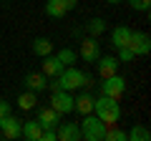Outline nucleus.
<instances>
[{
  "mask_svg": "<svg viewBox=\"0 0 151 141\" xmlns=\"http://www.w3.org/2000/svg\"><path fill=\"white\" fill-rule=\"evenodd\" d=\"M129 5L134 8V10H139V13H146L151 8V0H129Z\"/></svg>",
  "mask_w": 151,
  "mask_h": 141,
  "instance_id": "nucleus-24",
  "label": "nucleus"
},
{
  "mask_svg": "<svg viewBox=\"0 0 151 141\" xmlns=\"http://www.w3.org/2000/svg\"><path fill=\"white\" fill-rule=\"evenodd\" d=\"M30 48H33V53H35V55H40V58H45V55H50V53H53V43H50L48 38H35Z\"/></svg>",
  "mask_w": 151,
  "mask_h": 141,
  "instance_id": "nucleus-18",
  "label": "nucleus"
},
{
  "mask_svg": "<svg viewBox=\"0 0 151 141\" xmlns=\"http://www.w3.org/2000/svg\"><path fill=\"white\" fill-rule=\"evenodd\" d=\"M0 134H3V139H20V134H23V121L15 119L13 114L3 116V119H0Z\"/></svg>",
  "mask_w": 151,
  "mask_h": 141,
  "instance_id": "nucleus-6",
  "label": "nucleus"
},
{
  "mask_svg": "<svg viewBox=\"0 0 151 141\" xmlns=\"http://www.w3.org/2000/svg\"><path fill=\"white\" fill-rule=\"evenodd\" d=\"M63 68H65V65L60 63V58H58V55H53V53H50V55H45V58H43V73H45L48 78L58 76V73H60Z\"/></svg>",
  "mask_w": 151,
  "mask_h": 141,
  "instance_id": "nucleus-15",
  "label": "nucleus"
},
{
  "mask_svg": "<svg viewBox=\"0 0 151 141\" xmlns=\"http://www.w3.org/2000/svg\"><path fill=\"white\" fill-rule=\"evenodd\" d=\"M93 114L103 121L106 126L111 124H119L121 119V106H119V98H108V96H98L93 101Z\"/></svg>",
  "mask_w": 151,
  "mask_h": 141,
  "instance_id": "nucleus-1",
  "label": "nucleus"
},
{
  "mask_svg": "<svg viewBox=\"0 0 151 141\" xmlns=\"http://www.w3.org/2000/svg\"><path fill=\"white\" fill-rule=\"evenodd\" d=\"M93 101L96 98L91 96V93H78V96H73V111H78V114H93Z\"/></svg>",
  "mask_w": 151,
  "mask_h": 141,
  "instance_id": "nucleus-14",
  "label": "nucleus"
},
{
  "mask_svg": "<svg viewBox=\"0 0 151 141\" xmlns=\"http://www.w3.org/2000/svg\"><path fill=\"white\" fill-rule=\"evenodd\" d=\"M116 50H119V60H124V63H126V60H134V58H136V55L131 53L129 45H124V48H116Z\"/></svg>",
  "mask_w": 151,
  "mask_h": 141,
  "instance_id": "nucleus-25",
  "label": "nucleus"
},
{
  "mask_svg": "<svg viewBox=\"0 0 151 141\" xmlns=\"http://www.w3.org/2000/svg\"><path fill=\"white\" fill-rule=\"evenodd\" d=\"M38 124H40V129H55V126L60 124V114L55 109H50V106H45V109H38Z\"/></svg>",
  "mask_w": 151,
  "mask_h": 141,
  "instance_id": "nucleus-11",
  "label": "nucleus"
},
{
  "mask_svg": "<svg viewBox=\"0 0 151 141\" xmlns=\"http://www.w3.org/2000/svg\"><path fill=\"white\" fill-rule=\"evenodd\" d=\"M129 38H131V28L119 25V28H113V33H111V45L113 48H124L129 43Z\"/></svg>",
  "mask_w": 151,
  "mask_h": 141,
  "instance_id": "nucleus-16",
  "label": "nucleus"
},
{
  "mask_svg": "<svg viewBox=\"0 0 151 141\" xmlns=\"http://www.w3.org/2000/svg\"><path fill=\"white\" fill-rule=\"evenodd\" d=\"M151 139V131L146 129V126H141V124H136L134 129L126 134V141H149Z\"/></svg>",
  "mask_w": 151,
  "mask_h": 141,
  "instance_id": "nucleus-19",
  "label": "nucleus"
},
{
  "mask_svg": "<svg viewBox=\"0 0 151 141\" xmlns=\"http://www.w3.org/2000/svg\"><path fill=\"white\" fill-rule=\"evenodd\" d=\"M96 70H98V76H101V78L113 76V73L119 70V58H113V55H98Z\"/></svg>",
  "mask_w": 151,
  "mask_h": 141,
  "instance_id": "nucleus-12",
  "label": "nucleus"
},
{
  "mask_svg": "<svg viewBox=\"0 0 151 141\" xmlns=\"http://www.w3.org/2000/svg\"><path fill=\"white\" fill-rule=\"evenodd\" d=\"M38 93L35 91H25V93H20L18 96V106H20L23 111H30V109H35V103H38Z\"/></svg>",
  "mask_w": 151,
  "mask_h": 141,
  "instance_id": "nucleus-20",
  "label": "nucleus"
},
{
  "mask_svg": "<svg viewBox=\"0 0 151 141\" xmlns=\"http://www.w3.org/2000/svg\"><path fill=\"white\" fill-rule=\"evenodd\" d=\"M106 3H111V5H116V3H124V0H106Z\"/></svg>",
  "mask_w": 151,
  "mask_h": 141,
  "instance_id": "nucleus-27",
  "label": "nucleus"
},
{
  "mask_svg": "<svg viewBox=\"0 0 151 141\" xmlns=\"http://www.w3.org/2000/svg\"><path fill=\"white\" fill-rule=\"evenodd\" d=\"M0 136H3V134H0Z\"/></svg>",
  "mask_w": 151,
  "mask_h": 141,
  "instance_id": "nucleus-28",
  "label": "nucleus"
},
{
  "mask_svg": "<svg viewBox=\"0 0 151 141\" xmlns=\"http://www.w3.org/2000/svg\"><path fill=\"white\" fill-rule=\"evenodd\" d=\"M103 141H126V131H121L119 124H111V126H106V136H103Z\"/></svg>",
  "mask_w": 151,
  "mask_h": 141,
  "instance_id": "nucleus-21",
  "label": "nucleus"
},
{
  "mask_svg": "<svg viewBox=\"0 0 151 141\" xmlns=\"http://www.w3.org/2000/svg\"><path fill=\"white\" fill-rule=\"evenodd\" d=\"M78 5V0H48L45 3V15L48 18H63Z\"/></svg>",
  "mask_w": 151,
  "mask_h": 141,
  "instance_id": "nucleus-8",
  "label": "nucleus"
},
{
  "mask_svg": "<svg viewBox=\"0 0 151 141\" xmlns=\"http://www.w3.org/2000/svg\"><path fill=\"white\" fill-rule=\"evenodd\" d=\"M126 93V78H121L119 73L103 78L101 83V96H108V98H121Z\"/></svg>",
  "mask_w": 151,
  "mask_h": 141,
  "instance_id": "nucleus-4",
  "label": "nucleus"
},
{
  "mask_svg": "<svg viewBox=\"0 0 151 141\" xmlns=\"http://www.w3.org/2000/svg\"><path fill=\"white\" fill-rule=\"evenodd\" d=\"M55 139L58 141H78L81 139V126L73 121H60L55 126Z\"/></svg>",
  "mask_w": 151,
  "mask_h": 141,
  "instance_id": "nucleus-9",
  "label": "nucleus"
},
{
  "mask_svg": "<svg viewBox=\"0 0 151 141\" xmlns=\"http://www.w3.org/2000/svg\"><path fill=\"white\" fill-rule=\"evenodd\" d=\"M55 55H58V58H60V63H63V65H70V63H73V60H76V53H73V50H70V48H63V50H58V53H55Z\"/></svg>",
  "mask_w": 151,
  "mask_h": 141,
  "instance_id": "nucleus-23",
  "label": "nucleus"
},
{
  "mask_svg": "<svg viewBox=\"0 0 151 141\" xmlns=\"http://www.w3.org/2000/svg\"><path fill=\"white\" fill-rule=\"evenodd\" d=\"M50 109H55L60 116H65V114H70L73 111V96H70V91H55V93H50Z\"/></svg>",
  "mask_w": 151,
  "mask_h": 141,
  "instance_id": "nucleus-5",
  "label": "nucleus"
},
{
  "mask_svg": "<svg viewBox=\"0 0 151 141\" xmlns=\"http://www.w3.org/2000/svg\"><path fill=\"white\" fill-rule=\"evenodd\" d=\"M78 53H81V58L86 60V63H96L98 60V55H101V45H98V38H83L81 40V50H78Z\"/></svg>",
  "mask_w": 151,
  "mask_h": 141,
  "instance_id": "nucleus-10",
  "label": "nucleus"
},
{
  "mask_svg": "<svg viewBox=\"0 0 151 141\" xmlns=\"http://www.w3.org/2000/svg\"><path fill=\"white\" fill-rule=\"evenodd\" d=\"M103 136H106V124H103L98 116L86 114V119H83V124H81V139H86V141H103Z\"/></svg>",
  "mask_w": 151,
  "mask_h": 141,
  "instance_id": "nucleus-3",
  "label": "nucleus"
},
{
  "mask_svg": "<svg viewBox=\"0 0 151 141\" xmlns=\"http://www.w3.org/2000/svg\"><path fill=\"white\" fill-rule=\"evenodd\" d=\"M40 134H43V129H40V124L38 121H23V139L28 141H40Z\"/></svg>",
  "mask_w": 151,
  "mask_h": 141,
  "instance_id": "nucleus-17",
  "label": "nucleus"
},
{
  "mask_svg": "<svg viewBox=\"0 0 151 141\" xmlns=\"http://www.w3.org/2000/svg\"><path fill=\"white\" fill-rule=\"evenodd\" d=\"M10 114V103L5 101V98H0V119H3V116H8Z\"/></svg>",
  "mask_w": 151,
  "mask_h": 141,
  "instance_id": "nucleus-26",
  "label": "nucleus"
},
{
  "mask_svg": "<svg viewBox=\"0 0 151 141\" xmlns=\"http://www.w3.org/2000/svg\"><path fill=\"white\" fill-rule=\"evenodd\" d=\"M126 45L131 48L134 55H146L151 50V38L146 35V33H141V30H131V38H129Z\"/></svg>",
  "mask_w": 151,
  "mask_h": 141,
  "instance_id": "nucleus-7",
  "label": "nucleus"
},
{
  "mask_svg": "<svg viewBox=\"0 0 151 141\" xmlns=\"http://www.w3.org/2000/svg\"><path fill=\"white\" fill-rule=\"evenodd\" d=\"M25 86H28V91L40 93V91L48 88V76H45L43 70H40V73H28L25 76Z\"/></svg>",
  "mask_w": 151,
  "mask_h": 141,
  "instance_id": "nucleus-13",
  "label": "nucleus"
},
{
  "mask_svg": "<svg viewBox=\"0 0 151 141\" xmlns=\"http://www.w3.org/2000/svg\"><path fill=\"white\" fill-rule=\"evenodd\" d=\"M58 83L63 91H76V88H83V86H91V76L78 70L76 65H65L63 70L58 73Z\"/></svg>",
  "mask_w": 151,
  "mask_h": 141,
  "instance_id": "nucleus-2",
  "label": "nucleus"
},
{
  "mask_svg": "<svg viewBox=\"0 0 151 141\" xmlns=\"http://www.w3.org/2000/svg\"><path fill=\"white\" fill-rule=\"evenodd\" d=\"M86 30L91 33L93 38H98V35H101V33H106V20H103V18H93V20H88Z\"/></svg>",
  "mask_w": 151,
  "mask_h": 141,
  "instance_id": "nucleus-22",
  "label": "nucleus"
}]
</instances>
